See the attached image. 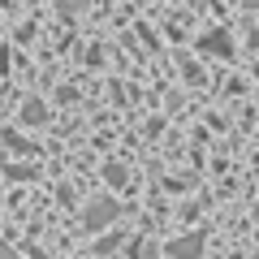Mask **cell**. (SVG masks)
<instances>
[{
	"mask_svg": "<svg viewBox=\"0 0 259 259\" xmlns=\"http://www.w3.org/2000/svg\"><path fill=\"white\" fill-rule=\"evenodd\" d=\"M56 5H61V13H65V18H74V13H82L87 5H91V0H56Z\"/></svg>",
	"mask_w": 259,
	"mask_h": 259,
	"instance_id": "277c9868",
	"label": "cell"
},
{
	"mask_svg": "<svg viewBox=\"0 0 259 259\" xmlns=\"http://www.w3.org/2000/svg\"><path fill=\"white\" fill-rule=\"evenodd\" d=\"M0 259H18V255H13V250H9V246H0Z\"/></svg>",
	"mask_w": 259,
	"mask_h": 259,
	"instance_id": "5b68a950",
	"label": "cell"
},
{
	"mask_svg": "<svg viewBox=\"0 0 259 259\" xmlns=\"http://www.w3.org/2000/svg\"><path fill=\"white\" fill-rule=\"evenodd\" d=\"M203 48H207V52H225V56H229V39H225V35H207Z\"/></svg>",
	"mask_w": 259,
	"mask_h": 259,
	"instance_id": "3957f363",
	"label": "cell"
},
{
	"mask_svg": "<svg viewBox=\"0 0 259 259\" xmlns=\"http://www.w3.org/2000/svg\"><path fill=\"white\" fill-rule=\"evenodd\" d=\"M168 255H173V259H199V255H203V238H182V242H168Z\"/></svg>",
	"mask_w": 259,
	"mask_h": 259,
	"instance_id": "7a4b0ae2",
	"label": "cell"
},
{
	"mask_svg": "<svg viewBox=\"0 0 259 259\" xmlns=\"http://www.w3.org/2000/svg\"><path fill=\"white\" fill-rule=\"evenodd\" d=\"M112 216H117V203H112V199H95V203L87 207L82 221H87V229H100V225H108Z\"/></svg>",
	"mask_w": 259,
	"mask_h": 259,
	"instance_id": "6da1fadb",
	"label": "cell"
}]
</instances>
